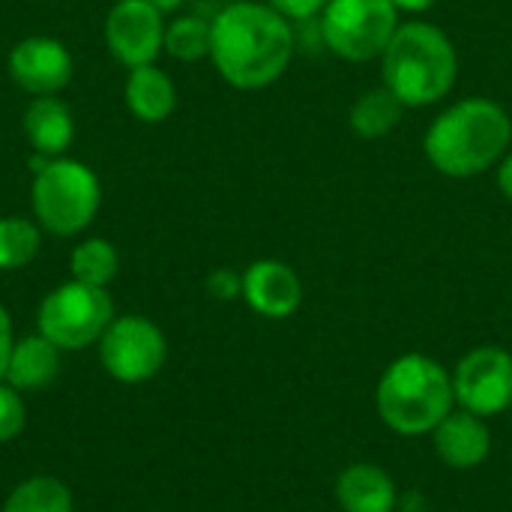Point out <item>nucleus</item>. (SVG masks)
<instances>
[{
	"label": "nucleus",
	"mask_w": 512,
	"mask_h": 512,
	"mask_svg": "<svg viewBox=\"0 0 512 512\" xmlns=\"http://www.w3.org/2000/svg\"><path fill=\"white\" fill-rule=\"evenodd\" d=\"M498 189H501V195L512 204V153H507L498 162Z\"/></svg>",
	"instance_id": "nucleus-27"
},
{
	"label": "nucleus",
	"mask_w": 512,
	"mask_h": 512,
	"mask_svg": "<svg viewBox=\"0 0 512 512\" xmlns=\"http://www.w3.org/2000/svg\"><path fill=\"white\" fill-rule=\"evenodd\" d=\"M210 30V60L237 90L270 87L297 51L294 24L264 0L225 3L210 18Z\"/></svg>",
	"instance_id": "nucleus-1"
},
{
	"label": "nucleus",
	"mask_w": 512,
	"mask_h": 512,
	"mask_svg": "<svg viewBox=\"0 0 512 512\" xmlns=\"http://www.w3.org/2000/svg\"><path fill=\"white\" fill-rule=\"evenodd\" d=\"M402 117H405V105L384 84L363 90L348 111L351 132L363 141H378V138L390 135L402 123Z\"/></svg>",
	"instance_id": "nucleus-18"
},
{
	"label": "nucleus",
	"mask_w": 512,
	"mask_h": 512,
	"mask_svg": "<svg viewBox=\"0 0 512 512\" xmlns=\"http://www.w3.org/2000/svg\"><path fill=\"white\" fill-rule=\"evenodd\" d=\"M96 345L102 369L120 384H144L168 360L165 333L144 315H117Z\"/></svg>",
	"instance_id": "nucleus-8"
},
{
	"label": "nucleus",
	"mask_w": 512,
	"mask_h": 512,
	"mask_svg": "<svg viewBox=\"0 0 512 512\" xmlns=\"http://www.w3.org/2000/svg\"><path fill=\"white\" fill-rule=\"evenodd\" d=\"M210 18L177 15L165 24V54L180 63H198L210 57Z\"/></svg>",
	"instance_id": "nucleus-22"
},
{
	"label": "nucleus",
	"mask_w": 512,
	"mask_h": 512,
	"mask_svg": "<svg viewBox=\"0 0 512 512\" xmlns=\"http://www.w3.org/2000/svg\"><path fill=\"white\" fill-rule=\"evenodd\" d=\"M102 207V183L96 171L72 156L48 159L30 186V210L36 225L51 237L84 234Z\"/></svg>",
	"instance_id": "nucleus-5"
},
{
	"label": "nucleus",
	"mask_w": 512,
	"mask_h": 512,
	"mask_svg": "<svg viewBox=\"0 0 512 512\" xmlns=\"http://www.w3.org/2000/svg\"><path fill=\"white\" fill-rule=\"evenodd\" d=\"M3 512H72V492L57 477H30L9 492Z\"/></svg>",
	"instance_id": "nucleus-20"
},
{
	"label": "nucleus",
	"mask_w": 512,
	"mask_h": 512,
	"mask_svg": "<svg viewBox=\"0 0 512 512\" xmlns=\"http://www.w3.org/2000/svg\"><path fill=\"white\" fill-rule=\"evenodd\" d=\"M435 456L453 471H471L483 465L492 453V432L486 417L465 408H453L432 432Z\"/></svg>",
	"instance_id": "nucleus-13"
},
{
	"label": "nucleus",
	"mask_w": 512,
	"mask_h": 512,
	"mask_svg": "<svg viewBox=\"0 0 512 512\" xmlns=\"http://www.w3.org/2000/svg\"><path fill=\"white\" fill-rule=\"evenodd\" d=\"M57 372H60V348L48 342L42 333H33L15 339L3 381L12 384L15 390H39L48 387L57 378Z\"/></svg>",
	"instance_id": "nucleus-17"
},
{
	"label": "nucleus",
	"mask_w": 512,
	"mask_h": 512,
	"mask_svg": "<svg viewBox=\"0 0 512 512\" xmlns=\"http://www.w3.org/2000/svg\"><path fill=\"white\" fill-rule=\"evenodd\" d=\"M165 12L147 0H117L105 15V48L126 66H147L165 51Z\"/></svg>",
	"instance_id": "nucleus-10"
},
{
	"label": "nucleus",
	"mask_w": 512,
	"mask_h": 512,
	"mask_svg": "<svg viewBox=\"0 0 512 512\" xmlns=\"http://www.w3.org/2000/svg\"><path fill=\"white\" fill-rule=\"evenodd\" d=\"M264 3H270V6H273L279 15H285L291 24H303V21L318 18V15L327 9L330 0H264Z\"/></svg>",
	"instance_id": "nucleus-25"
},
{
	"label": "nucleus",
	"mask_w": 512,
	"mask_h": 512,
	"mask_svg": "<svg viewBox=\"0 0 512 512\" xmlns=\"http://www.w3.org/2000/svg\"><path fill=\"white\" fill-rule=\"evenodd\" d=\"M450 375L459 408L477 417H495L512 408V354L507 348L480 345L468 351Z\"/></svg>",
	"instance_id": "nucleus-9"
},
{
	"label": "nucleus",
	"mask_w": 512,
	"mask_h": 512,
	"mask_svg": "<svg viewBox=\"0 0 512 512\" xmlns=\"http://www.w3.org/2000/svg\"><path fill=\"white\" fill-rule=\"evenodd\" d=\"M69 273L75 282L108 288L120 273L117 246L105 237H84L81 243H75V249L69 255Z\"/></svg>",
	"instance_id": "nucleus-19"
},
{
	"label": "nucleus",
	"mask_w": 512,
	"mask_h": 512,
	"mask_svg": "<svg viewBox=\"0 0 512 512\" xmlns=\"http://www.w3.org/2000/svg\"><path fill=\"white\" fill-rule=\"evenodd\" d=\"M375 408L381 423L396 435H432L456 408L453 375L426 354H402L384 369L375 390Z\"/></svg>",
	"instance_id": "nucleus-4"
},
{
	"label": "nucleus",
	"mask_w": 512,
	"mask_h": 512,
	"mask_svg": "<svg viewBox=\"0 0 512 512\" xmlns=\"http://www.w3.org/2000/svg\"><path fill=\"white\" fill-rule=\"evenodd\" d=\"M459 75V54L453 39L429 21H402L381 54L384 87L399 96L405 108H426L441 102Z\"/></svg>",
	"instance_id": "nucleus-3"
},
{
	"label": "nucleus",
	"mask_w": 512,
	"mask_h": 512,
	"mask_svg": "<svg viewBox=\"0 0 512 512\" xmlns=\"http://www.w3.org/2000/svg\"><path fill=\"white\" fill-rule=\"evenodd\" d=\"M243 300L255 315L282 321L300 309L303 282L291 264L276 258H261L243 270Z\"/></svg>",
	"instance_id": "nucleus-12"
},
{
	"label": "nucleus",
	"mask_w": 512,
	"mask_h": 512,
	"mask_svg": "<svg viewBox=\"0 0 512 512\" xmlns=\"http://www.w3.org/2000/svg\"><path fill=\"white\" fill-rule=\"evenodd\" d=\"M27 423V408L24 399L18 396V390L6 381H0V444L12 441L21 435Z\"/></svg>",
	"instance_id": "nucleus-23"
},
{
	"label": "nucleus",
	"mask_w": 512,
	"mask_h": 512,
	"mask_svg": "<svg viewBox=\"0 0 512 512\" xmlns=\"http://www.w3.org/2000/svg\"><path fill=\"white\" fill-rule=\"evenodd\" d=\"M318 18L324 48L348 63L381 57L402 24L393 0H330Z\"/></svg>",
	"instance_id": "nucleus-7"
},
{
	"label": "nucleus",
	"mask_w": 512,
	"mask_h": 512,
	"mask_svg": "<svg viewBox=\"0 0 512 512\" xmlns=\"http://www.w3.org/2000/svg\"><path fill=\"white\" fill-rule=\"evenodd\" d=\"M510 144V111L489 96H468L429 123L423 153L438 174L468 180L495 168L510 153Z\"/></svg>",
	"instance_id": "nucleus-2"
},
{
	"label": "nucleus",
	"mask_w": 512,
	"mask_h": 512,
	"mask_svg": "<svg viewBox=\"0 0 512 512\" xmlns=\"http://www.w3.org/2000/svg\"><path fill=\"white\" fill-rule=\"evenodd\" d=\"M123 99H126V108L135 120L156 126L174 114L177 87L165 69H159L156 63H147V66L129 69L126 84H123Z\"/></svg>",
	"instance_id": "nucleus-16"
},
{
	"label": "nucleus",
	"mask_w": 512,
	"mask_h": 512,
	"mask_svg": "<svg viewBox=\"0 0 512 512\" xmlns=\"http://www.w3.org/2000/svg\"><path fill=\"white\" fill-rule=\"evenodd\" d=\"M21 129L33 153L57 159L75 141V114L60 96H33L24 108Z\"/></svg>",
	"instance_id": "nucleus-14"
},
{
	"label": "nucleus",
	"mask_w": 512,
	"mask_h": 512,
	"mask_svg": "<svg viewBox=\"0 0 512 512\" xmlns=\"http://www.w3.org/2000/svg\"><path fill=\"white\" fill-rule=\"evenodd\" d=\"M207 294H210L213 300H222V303L243 297V273H237V270H231V267L213 270V273L207 276Z\"/></svg>",
	"instance_id": "nucleus-24"
},
{
	"label": "nucleus",
	"mask_w": 512,
	"mask_h": 512,
	"mask_svg": "<svg viewBox=\"0 0 512 512\" xmlns=\"http://www.w3.org/2000/svg\"><path fill=\"white\" fill-rule=\"evenodd\" d=\"M12 345H15V336H12V318H9L6 306L0 303V381H3V375H6V363H9Z\"/></svg>",
	"instance_id": "nucleus-26"
},
{
	"label": "nucleus",
	"mask_w": 512,
	"mask_h": 512,
	"mask_svg": "<svg viewBox=\"0 0 512 512\" xmlns=\"http://www.w3.org/2000/svg\"><path fill=\"white\" fill-rule=\"evenodd\" d=\"M438 0H393V6L399 9V12H408V15H420V12H426V9H432Z\"/></svg>",
	"instance_id": "nucleus-28"
},
{
	"label": "nucleus",
	"mask_w": 512,
	"mask_h": 512,
	"mask_svg": "<svg viewBox=\"0 0 512 512\" xmlns=\"http://www.w3.org/2000/svg\"><path fill=\"white\" fill-rule=\"evenodd\" d=\"M9 78L30 96H57L75 75L69 48L54 36H27L9 48Z\"/></svg>",
	"instance_id": "nucleus-11"
},
{
	"label": "nucleus",
	"mask_w": 512,
	"mask_h": 512,
	"mask_svg": "<svg viewBox=\"0 0 512 512\" xmlns=\"http://www.w3.org/2000/svg\"><path fill=\"white\" fill-rule=\"evenodd\" d=\"M147 3H153L156 9H162V12L168 15V12H174V9H177V6H180L183 0H147Z\"/></svg>",
	"instance_id": "nucleus-29"
},
{
	"label": "nucleus",
	"mask_w": 512,
	"mask_h": 512,
	"mask_svg": "<svg viewBox=\"0 0 512 512\" xmlns=\"http://www.w3.org/2000/svg\"><path fill=\"white\" fill-rule=\"evenodd\" d=\"M114 318L117 315L108 288L69 279L42 297L36 309V333H42L60 351H84L102 339Z\"/></svg>",
	"instance_id": "nucleus-6"
},
{
	"label": "nucleus",
	"mask_w": 512,
	"mask_h": 512,
	"mask_svg": "<svg viewBox=\"0 0 512 512\" xmlns=\"http://www.w3.org/2000/svg\"><path fill=\"white\" fill-rule=\"evenodd\" d=\"M42 228L27 216H0V270L27 267L42 249Z\"/></svg>",
	"instance_id": "nucleus-21"
},
{
	"label": "nucleus",
	"mask_w": 512,
	"mask_h": 512,
	"mask_svg": "<svg viewBox=\"0 0 512 512\" xmlns=\"http://www.w3.org/2000/svg\"><path fill=\"white\" fill-rule=\"evenodd\" d=\"M336 504L342 512H393L399 489L381 465L354 462L336 477Z\"/></svg>",
	"instance_id": "nucleus-15"
}]
</instances>
